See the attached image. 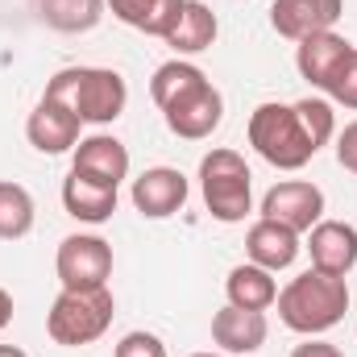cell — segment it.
Masks as SVG:
<instances>
[{"mask_svg": "<svg viewBox=\"0 0 357 357\" xmlns=\"http://www.w3.org/2000/svg\"><path fill=\"white\" fill-rule=\"evenodd\" d=\"M245 133L258 158H266L274 171H303L337 137L333 100H320V96H307L295 104L266 100L250 112Z\"/></svg>", "mask_w": 357, "mask_h": 357, "instance_id": "1", "label": "cell"}, {"mask_svg": "<svg viewBox=\"0 0 357 357\" xmlns=\"http://www.w3.org/2000/svg\"><path fill=\"white\" fill-rule=\"evenodd\" d=\"M150 100L162 108L167 129L183 142H204L225 121V96L220 88L187 59H171L154 71Z\"/></svg>", "mask_w": 357, "mask_h": 357, "instance_id": "2", "label": "cell"}, {"mask_svg": "<svg viewBox=\"0 0 357 357\" xmlns=\"http://www.w3.org/2000/svg\"><path fill=\"white\" fill-rule=\"evenodd\" d=\"M278 320L299 337H324L349 312V282L324 270H303L278 291Z\"/></svg>", "mask_w": 357, "mask_h": 357, "instance_id": "3", "label": "cell"}, {"mask_svg": "<svg viewBox=\"0 0 357 357\" xmlns=\"http://www.w3.org/2000/svg\"><path fill=\"white\" fill-rule=\"evenodd\" d=\"M42 96L71 108L84 125H112L129 104V84L112 67H63L46 79Z\"/></svg>", "mask_w": 357, "mask_h": 357, "instance_id": "4", "label": "cell"}, {"mask_svg": "<svg viewBox=\"0 0 357 357\" xmlns=\"http://www.w3.org/2000/svg\"><path fill=\"white\" fill-rule=\"evenodd\" d=\"M199 195H204V208L212 212V220L241 225L254 212V175H250V162L237 150H229V146L208 150L199 158Z\"/></svg>", "mask_w": 357, "mask_h": 357, "instance_id": "5", "label": "cell"}, {"mask_svg": "<svg viewBox=\"0 0 357 357\" xmlns=\"http://www.w3.org/2000/svg\"><path fill=\"white\" fill-rule=\"evenodd\" d=\"M112 316H116V299H112L108 287H96V291H59V299L46 312V333L63 349H84V345L100 341L108 333Z\"/></svg>", "mask_w": 357, "mask_h": 357, "instance_id": "6", "label": "cell"}, {"mask_svg": "<svg viewBox=\"0 0 357 357\" xmlns=\"http://www.w3.org/2000/svg\"><path fill=\"white\" fill-rule=\"evenodd\" d=\"M54 274L63 291H96L108 287L112 278V245L96 233H71L59 241L54 254Z\"/></svg>", "mask_w": 357, "mask_h": 357, "instance_id": "7", "label": "cell"}, {"mask_svg": "<svg viewBox=\"0 0 357 357\" xmlns=\"http://www.w3.org/2000/svg\"><path fill=\"white\" fill-rule=\"evenodd\" d=\"M262 216L274 225H287L291 233H307L324 220V191L307 178H282L262 195Z\"/></svg>", "mask_w": 357, "mask_h": 357, "instance_id": "8", "label": "cell"}, {"mask_svg": "<svg viewBox=\"0 0 357 357\" xmlns=\"http://www.w3.org/2000/svg\"><path fill=\"white\" fill-rule=\"evenodd\" d=\"M187 195H191V183L178 167H150L129 187V199L146 220H167V216L183 212Z\"/></svg>", "mask_w": 357, "mask_h": 357, "instance_id": "9", "label": "cell"}, {"mask_svg": "<svg viewBox=\"0 0 357 357\" xmlns=\"http://www.w3.org/2000/svg\"><path fill=\"white\" fill-rule=\"evenodd\" d=\"M345 13V0H274L270 25L287 42H303L312 33H328Z\"/></svg>", "mask_w": 357, "mask_h": 357, "instance_id": "10", "label": "cell"}, {"mask_svg": "<svg viewBox=\"0 0 357 357\" xmlns=\"http://www.w3.org/2000/svg\"><path fill=\"white\" fill-rule=\"evenodd\" d=\"M79 129H84V121H79L71 108H63V104H54V100H46V96L33 104V112H29V121H25L29 146H33L38 154H46V158L75 150V146H79Z\"/></svg>", "mask_w": 357, "mask_h": 357, "instance_id": "11", "label": "cell"}, {"mask_svg": "<svg viewBox=\"0 0 357 357\" xmlns=\"http://www.w3.org/2000/svg\"><path fill=\"white\" fill-rule=\"evenodd\" d=\"M354 50L357 46L349 42V38H341L337 29H328V33H312V38L295 42V71H299L316 91H324L333 79H337V71L345 67V59H349Z\"/></svg>", "mask_w": 357, "mask_h": 357, "instance_id": "12", "label": "cell"}, {"mask_svg": "<svg viewBox=\"0 0 357 357\" xmlns=\"http://www.w3.org/2000/svg\"><path fill=\"white\" fill-rule=\"evenodd\" d=\"M303 250L312 254L316 270L345 278L357 266V225H349V220H320V225L307 229V245Z\"/></svg>", "mask_w": 357, "mask_h": 357, "instance_id": "13", "label": "cell"}, {"mask_svg": "<svg viewBox=\"0 0 357 357\" xmlns=\"http://www.w3.org/2000/svg\"><path fill=\"white\" fill-rule=\"evenodd\" d=\"M71 171L96 178V183H108V187H121L129 178V146L112 133L79 137V146L71 150Z\"/></svg>", "mask_w": 357, "mask_h": 357, "instance_id": "14", "label": "cell"}, {"mask_svg": "<svg viewBox=\"0 0 357 357\" xmlns=\"http://www.w3.org/2000/svg\"><path fill=\"white\" fill-rule=\"evenodd\" d=\"M270 337V324H266V312H245V307H220L212 316V341L216 349L229 357H250L266 345Z\"/></svg>", "mask_w": 357, "mask_h": 357, "instance_id": "15", "label": "cell"}, {"mask_svg": "<svg viewBox=\"0 0 357 357\" xmlns=\"http://www.w3.org/2000/svg\"><path fill=\"white\" fill-rule=\"evenodd\" d=\"M299 250H303L299 233H291L287 225H274L266 216H258V220L250 225V233H245V258H250L254 266H266L270 274L295 266Z\"/></svg>", "mask_w": 357, "mask_h": 357, "instance_id": "16", "label": "cell"}, {"mask_svg": "<svg viewBox=\"0 0 357 357\" xmlns=\"http://www.w3.org/2000/svg\"><path fill=\"white\" fill-rule=\"evenodd\" d=\"M63 208H67V216H75L79 225H104V220H112V212H116V187L96 183V178L71 171V175L63 178Z\"/></svg>", "mask_w": 357, "mask_h": 357, "instance_id": "17", "label": "cell"}, {"mask_svg": "<svg viewBox=\"0 0 357 357\" xmlns=\"http://www.w3.org/2000/svg\"><path fill=\"white\" fill-rule=\"evenodd\" d=\"M216 33H220L216 13H212L204 0H183V13H178V21L171 25V33H167L162 42L183 59V54H199V50H208V46L216 42Z\"/></svg>", "mask_w": 357, "mask_h": 357, "instance_id": "18", "label": "cell"}, {"mask_svg": "<svg viewBox=\"0 0 357 357\" xmlns=\"http://www.w3.org/2000/svg\"><path fill=\"white\" fill-rule=\"evenodd\" d=\"M225 295L233 307H245V312H266L278 299V282L266 266H254V262H241V266L229 270L225 278Z\"/></svg>", "mask_w": 357, "mask_h": 357, "instance_id": "19", "label": "cell"}, {"mask_svg": "<svg viewBox=\"0 0 357 357\" xmlns=\"http://www.w3.org/2000/svg\"><path fill=\"white\" fill-rule=\"evenodd\" d=\"M108 8L129 29L150 33V38H167L183 13V0H108Z\"/></svg>", "mask_w": 357, "mask_h": 357, "instance_id": "20", "label": "cell"}, {"mask_svg": "<svg viewBox=\"0 0 357 357\" xmlns=\"http://www.w3.org/2000/svg\"><path fill=\"white\" fill-rule=\"evenodd\" d=\"M108 0H38V13L59 33H88L104 21Z\"/></svg>", "mask_w": 357, "mask_h": 357, "instance_id": "21", "label": "cell"}, {"mask_svg": "<svg viewBox=\"0 0 357 357\" xmlns=\"http://www.w3.org/2000/svg\"><path fill=\"white\" fill-rule=\"evenodd\" d=\"M33 220H38V208H33L29 187H21L17 178H0V241L29 237Z\"/></svg>", "mask_w": 357, "mask_h": 357, "instance_id": "22", "label": "cell"}, {"mask_svg": "<svg viewBox=\"0 0 357 357\" xmlns=\"http://www.w3.org/2000/svg\"><path fill=\"white\" fill-rule=\"evenodd\" d=\"M324 96H328L333 104H345V108H354L357 112V50L345 59V67H341L337 79L324 88Z\"/></svg>", "mask_w": 357, "mask_h": 357, "instance_id": "23", "label": "cell"}, {"mask_svg": "<svg viewBox=\"0 0 357 357\" xmlns=\"http://www.w3.org/2000/svg\"><path fill=\"white\" fill-rule=\"evenodd\" d=\"M112 357H167V345L154 337V333H125L121 341H116V349H112Z\"/></svg>", "mask_w": 357, "mask_h": 357, "instance_id": "24", "label": "cell"}, {"mask_svg": "<svg viewBox=\"0 0 357 357\" xmlns=\"http://www.w3.org/2000/svg\"><path fill=\"white\" fill-rule=\"evenodd\" d=\"M337 162H341L349 175H357V121H349V125L337 133Z\"/></svg>", "mask_w": 357, "mask_h": 357, "instance_id": "25", "label": "cell"}, {"mask_svg": "<svg viewBox=\"0 0 357 357\" xmlns=\"http://www.w3.org/2000/svg\"><path fill=\"white\" fill-rule=\"evenodd\" d=\"M291 357H345L333 341H320V337H307L303 345H295L291 349Z\"/></svg>", "mask_w": 357, "mask_h": 357, "instance_id": "26", "label": "cell"}, {"mask_svg": "<svg viewBox=\"0 0 357 357\" xmlns=\"http://www.w3.org/2000/svg\"><path fill=\"white\" fill-rule=\"evenodd\" d=\"M8 320H13V295L0 287V333L8 328Z\"/></svg>", "mask_w": 357, "mask_h": 357, "instance_id": "27", "label": "cell"}, {"mask_svg": "<svg viewBox=\"0 0 357 357\" xmlns=\"http://www.w3.org/2000/svg\"><path fill=\"white\" fill-rule=\"evenodd\" d=\"M0 357H29L25 349H17V345H0Z\"/></svg>", "mask_w": 357, "mask_h": 357, "instance_id": "28", "label": "cell"}, {"mask_svg": "<svg viewBox=\"0 0 357 357\" xmlns=\"http://www.w3.org/2000/svg\"><path fill=\"white\" fill-rule=\"evenodd\" d=\"M191 357H229V354H191Z\"/></svg>", "mask_w": 357, "mask_h": 357, "instance_id": "29", "label": "cell"}]
</instances>
